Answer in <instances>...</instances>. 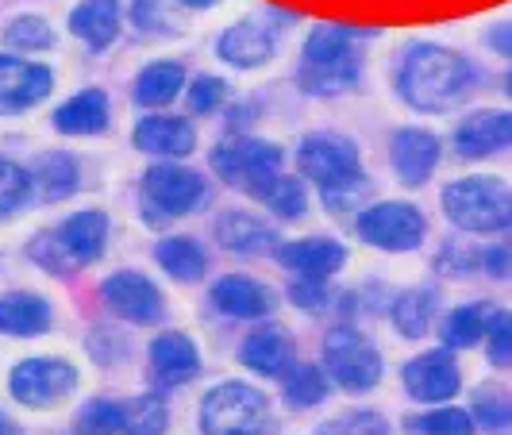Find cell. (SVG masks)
Here are the masks:
<instances>
[{"mask_svg": "<svg viewBox=\"0 0 512 435\" xmlns=\"http://www.w3.org/2000/svg\"><path fill=\"white\" fill-rule=\"evenodd\" d=\"M474 428H478L474 412L451 409V405H443V409H428V412H420V416H412L409 420L412 435H474Z\"/></svg>", "mask_w": 512, "mask_h": 435, "instance_id": "836d02e7", "label": "cell"}, {"mask_svg": "<svg viewBox=\"0 0 512 435\" xmlns=\"http://www.w3.org/2000/svg\"><path fill=\"white\" fill-rule=\"evenodd\" d=\"M212 305L231 320H262L274 312V289L243 274H228L212 285Z\"/></svg>", "mask_w": 512, "mask_h": 435, "instance_id": "ac0fdd59", "label": "cell"}, {"mask_svg": "<svg viewBox=\"0 0 512 435\" xmlns=\"http://www.w3.org/2000/svg\"><path fill=\"white\" fill-rule=\"evenodd\" d=\"M101 297L116 316H124L131 324H158L162 312H166V301H162L158 285L151 278H143V274H135V270L112 274L101 285Z\"/></svg>", "mask_w": 512, "mask_h": 435, "instance_id": "7c38bea8", "label": "cell"}, {"mask_svg": "<svg viewBox=\"0 0 512 435\" xmlns=\"http://www.w3.org/2000/svg\"><path fill=\"white\" fill-rule=\"evenodd\" d=\"M216 239L235 251V255H270L278 247V235L266 220H258L251 212H228L216 224Z\"/></svg>", "mask_w": 512, "mask_h": 435, "instance_id": "cb8c5ba5", "label": "cell"}, {"mask_svg": "<svg viewBox=\"0 0 512 435\" xmlns=\"http://www.w3.org/2000/svg\"><path fill=\"white\" fill-rule=\"evenodd\" d=\"M70 31L85 47L104 51L120 35V0H81L70 12Z\"/></svg>", "mask_w": 512, "mask_h": 435, "instance_id": "603a6c76", "label": "cell"}, {"mask_svg": "<svg viewBox=\"0 0 512 435\" xmlns=\"http://www.w3.org/2000/svg\"><path fill=\"white\" fill-rule=\"evenodd\" d=\"M212 166L228 185L255 197L274 174H282V151L266 139H224L212 151Z\"/></svg>", "mask_w": 512, "mask_h": 435, "instance_id": "ba28073f", "label": "cell"}, {"mask_svg": "<svg viewBox=\"0 0 512 435\" xmlns=\"http://www.w3.org/2000/svg\"><path fill=\"white\" fill-rule=\"evenodd\" d=\"M51 328V305L39 293H4L0 297V332L27 339Z\"/></svg>", "mask_w": 512, "mask_h": 435, "instance_id": "d4e9b609", "label": "cell"}, {"mask_svg": "<svg viewBox=\"0 0 512 435\" xmlns=\"http://www.w3.org/2000/svg\"><path fill=\"white\" fill-rule=\"evenodd\" d=\"M359 31L343 24H320L305 39V54H301V74L297 81L316 97H332L343 93L359 81L362 54H359Z\"/></svg>", "mask_w": 512, "mask_h": 435, "instance_id": "7a4b0ae2", "label": "cell"}, {"mask_svg": "<svg viewBox=\"0 0 512 435\" xmlns=\"http://www.w3.org/2000/svg\"><path fill=\"white\" fill-rule=\"evenodd\" d=\"M27 197H31V174L24 166L0 158V220L20 212L27 205Z\"/></svg>", "mask_w": 512, "mask_h": 435, "instance_id": "74e56055", "label": "cell"}, {"mask_svg": "<svg viewBox=\"0 0 512 435\" xmlns=\"http://www.w3.org/2000/svg\"><path fill=\"white\" fill-rule=\"evenodd\" d=\"M181 4H189V8H212V4H220V0H181Z\"/></svg>", "mask_w": 512, "mask_h": 435, "instance_id": "7dc6e473", "label": "cell"}, {"mask_svg": "<svg viewBox=\"0 0 512 435\" xmlns=\"http://www.w3.org/2000/svg\"><path fill=\"white\" fill-rule=\"evenodd\" d=\"M4 43L12 47V51H24V54H35V51H47L54 43V31L47 20H39V16H20V20H12V24L4 27Z\"/></svg>", "mask_w": 512, "mask_h": 435, "instance_id": "8d00e7d4", "label": "cell"}, {"mask_svg": "<svg viewBox=\"0 0 512 435\" xmlns=\"http://www.w3.org/2000/svg\"><path fill=\"white\" fill-rule=\"evenodd\" d=\"M54 128L62 135H101L108 128V97L101 89H81L54 112Z\"/></svg>", "mask_w": 512, "mask_h": 435, "instance_id": "484cf974", "label": "cell"}, {"mask_svg": "<svg viewBox=\"0 0 512 435\" xmlns=\"http://www.w3.org/2000/svg\"><path fill=\"white\" fill-rule=\"evenodd\" d=\"M443 212L451 224L474 235H493L512 224V189L501 178H459L443 189Z\"/></svg>", "mask_w": 512, "mask_h": 435, "instance_id": "277c9868", "label": "cell"}, {"mask_svg": "<svg viewBox=\"0 0 512 435\" xmlns=\"http://www.w3.org/2000/svg\"><path fill=\"white\" fill-rule=\"evenodd\" d=\"M455 147H459L462 158H489V154H497V151H509L512 112L486 108V112L466 116L459 128H455Z\"/></svg>", "mask_w": 512, "mask_h": 435, "instance_id": "2e32d148", "label": "cell"}, {"mask_svg": "<svg viewBox=\"0 0 512 435\" xmlns=\"http://www.w3.org/2000/svg\"><path fill=\"white\" fill-rule=\"evenodd\" d=\"M154 258L178 282H197V278H205L208 270V255L197 239H162L154 247Z\"/></svg>", "mask_w": 512, "mask_h": 435, "instance_id": "f546056e", "label": "cell"}, {"mask_svg": "<svg viewBox=\"0 0 512 435\" xmlns=\"http://www.w3.org/2000/svg\"><path fill=\"white\" fill-rule=\"evenodd\" d=\"M486 43L497 54H501V58H509V62H512V20H509V24H493V27H489Z\"/></svg>", "mask_w": 512, "mask_h": 435, "instance_id": "ee69618b", "label": "cell"}, {"mask_svg": "<svg viewBox=\"0 0 512 435\" xmlns=\"http://www.w3.org/2000/svg\"><path fill=\"white\" fill-rule=\"evenodd\" d=\"M436 312H439V293L428 289V285H420V289H409V293L397 297L393 324H397V332L405 335V339H420V335H428V328L436 324Z\"/></svg>", "mask_w": 512, "mask_h": 435, "instance_id": "f1b7e54d", "label": "cell"}, {"mask_svg": "<svg viewBox=\"0 0 512 435\" xmlns=\"http://www.w3.org/2000/svg\"><path fill=\"white\" fill-rule=\"evenodd\" d=\"M31 189H39L43 201H66L77 189V162L70 154H43L35 174H31Z\"/></svg>", "mask_w": 512, "mask_h": 435, "instance_id": "4dcf8cb0", "label": "cell"}, {"mask_svg": "<svg viewBox=\"0 0 512 435\" xmlns=\"http://www.w3.org/2000/svg\"><path fill=\"white\" fill-rule=\"evenodd\" d=\"M135 147L143 154H158V158H185L197 147V131L189 120L178 116H143L135 124Z\"/></svg>", "mask_w": 512, "mask_h": 435, "instance_id": "44dd1931", "label": "cell"}, {"mask_svg": "<svg viewBox=\"0 0 512 435\" xmlns=\"http://www.w3.org/2000/svg\"><path fill=\"white\" fill-rule=\"evenodd\" d=\"M397 89H401L405 104H412L416 112H432V116L455 112L474 93V66L447 47L420 43L405 54Z\"/></svg>", "mask_w": 512, "mask_h": 435, "instance_id": "6da1fadb", "label": "cell"}, {"mask_svg": "<svg viewBox=\"0 0 512 435\" xmlns=\"http://www.w3.org/2000/svg\"><path fill=\"white\" fill-rule=\"evenodd\" d=\"M166 405L158 397H131L124 401V428L120 435H162L166 432Z\"/></svg>", "mask_w": 512, "mask_h": 435, "instance_id": "e575fe53", "label": "cell"}, {"mask_svg": "<svg viewBox=\"0 0 512 435\" xmlns=\"http://www.w3.org/2000/svg\"><path fill=\"white\" fill-rule=\"evenodd\" d=\"M51 85L54 77L47 66L0 54V116H16V112H27L39 101H47Z\"/></svg>", "mask_w": 512, "mask_h": 435, "instance_id": "4fadbf2b", "label": "cell"}, {"mask_svg": "<svg viewBox=\"0 0 512 435\" xmlns=\"http://www.w3.org/2000/svg\"><path fill=\"white\" fill-rule=\"evenodd\" d=\"M505 93H509V97H512V74L505 77Z\"/></svg>", "mask_w": 512, "mask_h": 435, "instance_id": "681fc988", "label": "cell"}, {"mask_svg": "<svg viewBox=\"0 0 512 435\" xmlns=\"http://www.w3.org/2000/svg\"><path fill=\"white\" fill-rule=\"evenodd\" d=\"M405 389H409L412 401H424V405H439V401H451L459 397L462 374L459 362L451 359V351H428V355H416L405 366Z\"/></svg>", "mask_w": 512, "mask_h": 435, "instance_id": "5bb4252c", "label": "cell"}, {"mask_svg": "<svg viewBox=\"0 0 512 435\" xmlns=\"http://www.w3.org/2000/svg\"><path fill=\"white\" fill-rule=\"evenodd\" d=\"M297 162H301V174L324 189V197H335L343 189H370V181L362 174L359 147L347 135H332V131L308 135L297 151Z\"/></svg>", "mask_w": 512, "mask_h": 435, "instance_id": "5b68a950", "label": "cell"}, {"mask_svg": "<svg viewBox=\"0 0 512 435\" xmlns=\"http://www.w3.org/2000/svg\"><path fill=\"white\" fill-rule=\"evenodd\" d=\"M143 197H147V220L166 224L174 216H185L201 205L205 197V178L178 162H158L143 178Z\"/></svg>", "mask_w": 512, "mask_h": 435, "instance_id": "9c48e42d", "label": "cell"}, {"mask_svg": "<svg viewBox=\"0 0 512 435\" xmlns=\"http://www.w3.org/2000/svg\"><path fill=\"white\" fill-rule=\"evenodd\" d=\"M324 370L347 393H366L382 382V355L378 347L355 328H335L324 339Z\"/></svg>", "mask_w": 512, "mask_h": 435, "instance_id": "52a82bcc", "label": "cell"}, {"mask_svg": "<svg viewBox=\"0 0 512 435\" xmlns=\"http://www.w3.org/2000/svg\"><path fill=\"white\" fill-rule=\"evenodd\" d=\"M278 258H282V266H289L301 278H332L347 266V247L335 239H324V235H312V239L285 243Z\"/></svg>", "mask_w": 512, "mask_h": 435, "instance_id": "ffe728a7", "label": "cell"}, {"mask_svg": "<svg viewBox=\"0 0 512 435\" xmlns=\"http://www.w3.org/2000/svg\"><path fill=\"white\" fill-rule=\"evenodd\" d=\"M505 231H509V235H512V224H509V228H505ZM509 251H512V239H509Z\"/></svg>", "mask_w": 512, "mask_h": 435, "instance_id": "f907efd6", "label": "cell"}, {"mask_svg": "<svg viewBox=\"0 0 512 435\" xmlns=\"http://www.w3.org/2000/svg\"><path fill=\"white\" fill-rule=\"evenodd\" d=\"M320 435H389V424H385L378 412H343L328 424H320Z\"/></svg>", "mask_w": 512, "mask_h": 435, "instance_id": "f35d334b", "label": "cell"}, {"mask_svg": "<svg viewBox=\"0 0 512 435\" xmlns=\"http://www.w3.org/2000/svg\"><path fill=\"white\" fill-rule=\"evenodd\" d=\"M181 89H185V70L170 58L151 62L143 74L135 77V101L143 108H166L170 101H178Z\"/></svg>", "mask_w": 512, "mask_h": 435, "instance_id": "83f0119b", "label": "cell"}, {"mask_svg": "<svg viewBox=\"0 0 512 435\" xmlns=\"http://www.w3.org/2000/svg\"><path fill=\"white\" fill-rule=\"evenodd\" d=\"M104 243H108V216L104 212H77L62 228L39 231L27 251L51 274H74V270L104 255Z\"/></svg>", "mask_w": 512, "mask_h": 435, "instance_id": "3957f363", "label": "cell"}, {"mask_svg": "<svg viewBox=\"0 0 512 435\" xmlns=\"http://www.w3.org/2000/svg\"><path fill=\"white\" fill-rule=\"evenodd\" d=\"M274 51H278V27L266 16H251L243 24H231L220 35V58L239 66V70H255L262 62H270Z\"/></svg>", "mask_w": 512, "mask_h": 435, "instance_id": "9a60e30c", "label": "cell"}, {"mask_svg": "<svg viewBox=\"0 0 512 435\" xmlns=\"http://www.w3.org/2000/svg\"><path fill=\"white\" fill-rule=\"evenodd\" d=\"M486 351L493 366H512V312H505V308H497L489 320Z\"/></svg>", "mask_w": 512, "mask_h": 435, "instance_id": "ab89813d", "label": "cell"}, {"mask_svg": "<svg viewBox=\"0 0 512 435\" xmlns=\"http://www.w3.org/2000/svg\"><path fill=\"white\" fill-rule=\"evenodd\" d=\"M135 24L143 27V31L162 27V8H158V0H135Z\"/></svg>", "mask_w": 512, "mask_h": 435, "instance_id": "f6af8a7d", "label": "cell"}, {"mask_svg": "<svg viewBox=\"0 0 512 435\" xmlns=\"http://www.w3.org/2000/svg\"><path fill=\"white\" fill-rule=\"evenodd\" d=\"M8 389L27 409H51L77 389V370L66 359H24L12 366Z\"/></svg>", "mask_w": 512, "mask_h": 435, "instance_id": "30bf717a", "label": "cell"}, {"mask_svg": "<svg viewBox=\"0 0 512 435\" xmlns=\"http://www.w3.org/2000/svg\"><path fill=\"white\" fill-rule=\"evenodd\" d=\"M255 197L270 208L274 216H282V220H297V216H305V208H308L305 185L297 178H285V174H274V178L258 189Z\"/></svg>", "mask_w": 512, "mask_h": 435, "instance_id": "d6a6232c", "label": "cell"}, {"mask_svg": "<svg viewBox=\"0 0 512 435\" xmlns=\"http://www.w3.org/2000/svg\"><path fill=\"white\" fill-rule=\"evenodd\" d=\"M474 420L486 424L489 432H505L512 424V401L509 397H497V393H478V401H474Z\"/></svg>", "mask_w": 512, "mask_h": 435, "instance_id": "b9f144b4", "label": "cell"}, {"mask_svg": "<svg viewBox=\"0 0 512 435\" xmlns=\"http://www.w3.org/2000/svg\"><path fill=\"white\" fill-rule=\"evenodd\" d=\"M493 312H497V308L486 305V301L455 308V312L443 320V328H439V335H443V347H447V351H470V347H478V343L486 339Z\"/></svg>", "mask_w": 512, "mask_h": 435, "instance_id": "4316f807", "label": "cell"}, {"mask_svg": "<svg viewBox=\"0 0 512 435\" xmlns=\"http://www.w3.org/2000/svg\"><path fill=\"white\" fill-rule=\"evenodd\" d=\"M251 435H278V432H274V424H270V428H262V432H251Z\"/></svg>", "mask_w": 512, "mask_h": 435, "instance_id": "c3c4849f", "label": "cell"}, {"mask_svg": "<svg viewBox=\"0 0 512 435\" xmlns=\"http://www.w3.org/2000/svg\"><path fill=\"white\" fill-rule=\"evenodd\" d=\"M289 297L297 308H308V312H320L328 305V289H324V278H297L289 285Z\"/></svg>", "mask_w": 512, "mask_h": 435, "instance_id": "7bdbcfd3", "label": "cell"}, {"mask_svg": "<svg viewBox=\"0 0 512 435\" xmlns=\"http://www.w3.org/2000/svg\"><path fill=\"white\" fill-rule=\"evenodd\" d=\"M389 154H393V170H397V178L405 181V185H424L439 166V139L432 135V131L405 128L393 135Z\"/></svg>", "mask_w": 512, "mask_h": 435, "instance_id": "e0dca14e", "label": "cell"}, {"mask_svg": "<svg viewBox=\"0 0 512 435\" xmlns=\"http://www.w3.org/2000/svg\"><path fill=\"white\" fill-rule=\"evenodd\" d=\"M362 239L378 251H416L424 243V216L416 205H405V201H382V205L366 208L355 224Z\"/></svg>", "mask_w": 512, "mask_h": 435, "instance_id": "8fae6325", "label": "cell"}, {"mask_svg": "<svg viewBox=\"0 0 512 435\" xmlns=\"http://www.w3.org/2000/svg\"><path fill=\"white\" fill-rule=\"evenodd\" d=\"M239 359L247 370H255L262 378H285L289 366H293V343L282 328H258L243 339Z\"/></svg>", "mask_w": 512, "mask_h": 435, "instance_id": "7402d4cb", "label": "cell"}, {"mask_svg": "<svg viewBox=\"0 0 512 435\" xmlns=\"http://www.w3.org/2000/svg\"><path fill=\"white\" fill-rule=\"evenodd\" d=\"M151 370L158 385L174 389V385L193 382L201 374V355L193 347V339L181 332H162L151 343Z\"/></svg>", "mask_w": 512, "mask_h": 435, "instance_id": "d6986e66", "label": "cell"}, {"mask_svg": "<svg viewBox=\"0 0 512 435\" xmlns=\"http://www.w3.org/2000/svg\"><path fill=\"white\" fill-rule=\"evenodd\" d=\"M270 424H274L270 401L247 382L216 385L201 401V432L205 435H251Z\"/></svg>", "mask_w": 512, "mask_h": 435, "instance_id": "8992f818", "label": "cell"}, {"mask_svg": "<svg viewBox=\"0 0 512 435\" xmlns=\"http://www.w3.org/2000/svg\"><path fill=\"white\" fill-rule=\"evenodd\" d=\"M228 101V85L220 81V77H197L193 85H189V108L197 112V116H208V112H216L220 104Z\"/></svg>", "mask_w": 512, "mask_h": 435, "instance_id": "60d3db41", "label": "cell"}, {"mask_svg": "<svg viewBox=\"0 0 512 435\" xmlns=\"http://www.w3.org/2000/svg\"><path fill=\"white\" fill-rule=\"evenodd\" d=\"M0 435H20V428H16V424H12L4 412H0Z\"/></svg>", "mask_w": 512, "mask_h": 435, "instance_id": "bcb514c9", "label": "cell"}, {"mask_svg": "<svg viewBox=\"0 0 512 435\" xmlns=\"http://www.w3.org/2000/svg\"><path fill=\"white\" fill-rule=\"evenodd\" d=\"M282 389H285V401H289L293 409H312V405H320V401L328 397L332 378H328V370H324V366L293 362V366H289V374L282 378Z\"/></svg>", "mask_w": 512, "mask_h": 435, "instance_id": "1f68e13d", "label": "cell"}, {"mask_svg": "<svg viewBox=\"0 0 512 435\" xmlns=\"http://www.w3.org/2000/svg\"><path fill=\"white\" fill-rule=\"evenodd\" d=\"M124 428V401H89L77 416L74 435H120Z\"/></svg>", "mask_w": 512, "mask_h": 435, "instance_id": "d590c367", "label": "cell"}]
</instances>
